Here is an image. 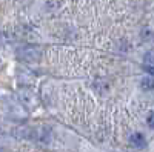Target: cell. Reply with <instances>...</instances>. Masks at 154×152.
Listing matches in <instances>:
<instances>
[{
	"instance_id": "3957f363",
	"label": "cell",
	"mask_w": 154,
	"mask_h": 152,
	"mask_svg": "<svg viewBox=\"0 0 154 152\" xmlns=\"http://www.w3.org/2000/svg\"><path fill=\"white\" fill-rule=\"evenodd\" d=\"M140 35H142V39H143L145 42H148V40H152V39H154V31H152V28L145 26V28L142 29V32H140Z\"/></svg>"
},
{
	"instance_id": "6da1fadb",
	"label": "cell",
	"mask_w": 154,
	"mask_h": 152,
	"mask_svg": "<svg viewBox=\"0 0 154 152\" xmlns=\"http://www.w3.org/2000/svg\"><path fill=\"white\" fill-rule=\"evenodd\" d=\"M19 55L26 61H37L40 57V49L37 46H25L19 51Z\"/></svg>"
},
{
	"instance_id": "52a82bcc",
	"label": "cell",
	"mask_w": 154,
	"mask_h": 152,
	"mask_svg": "<svg viewBox=\"0 0 154 152\" xmlns=\"http://www.w3.org/2000/svg\"><path fill=\"white\" fill-rule=\"evenodd\" d=\"M145 71H146L148 74H152V75H154V66H148V65H145Z\"/></svg>"
},
{
	"instance_id": "277c9868",
	"label": "cell",
	"mask_w": 154,
	"mask_h": 152,
	"mask_svg": "<svg viewBox=\"0 0 154 152\" xmlns=\"http://www.w3.org/2000/svg\"><path fill=\"white\" fill-rule=\"evenodd\" d=\"M142 88L145 91H154V79L151 77H145L142 80Z\"/></svg>"
},
{
	"instance_id": "7a4b0ae2",
	"label": "cell",
	"mask_w": 154,
	"mask_h": 152,
	"mask_svg": "<svg viewBox=\"0 0 154 152\" xmlns=\"http://www.w3.org/2000/svg\"><path fill=\"white\" fill-rule=\"evenodd\" d=\"M130 143H131L134 148H137V149H142V148H145L146 140H145L143 134H140V132H134V134H131V137H130Z\"/></svg>"
},
{
	"instance_id": "8992f818",
	"label": "cell",
	"mask_w": 154,
	"mask_h": 152,
	"mask_svg": "<svg viewBox=\"0 0 154 152\" xmlns=\"http://www.w3.org/2000/svg\"><path fill=\"white\" fill-rule=\"evenodd\" d=\"M148 124L151 126V128H154V111L148 115Z\"/></svg>"
},
{
	"instance_id": "5b68a950",
	"label": "cell",
	"mask_w": 154,
	"mask_h": 152,
	"mask_svg": "<svg viewBox=\"0 0 154 152\" xmlns=\"http://www.w3.org/2000/svg\"><path fill=\"white\" fill-rule=\"evenodd\" d=\"M143 60H145V63L148 66H154V51H148V52L145 54V57H143Z\"/></svg>"
}]
</instances>
